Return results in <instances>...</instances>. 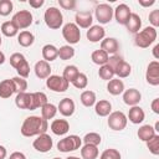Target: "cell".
<instances>
[{"label": "cell", "mask_w": 159, "mask_h": 159, "mask_svg": "<svg viewBox=\"0 0 159 159\" xmlns=\"http://www.w3.org/2000/svg\"><path fill=\"white\" fill-rule=\"evenodd\" d=\"M48 128L47 120L39 116L27 117L21 125V134L24 137H35L46 133Z\"/></svg>", "instance_id": "6da1fadb"}, {"label": "cell", "mask_w": 159, "mask_h": 159, "mask_svg": "<svg viewBox=\"0 0 159 159\" xmlns=\"http://www.w3.org/2000/svg\"><path fill=\"white\" fill-rule=\"evenodd\" d=\"M35 75L37 78L40 80H45L47 77L51 76V66L48 62L41 60V61H37L36 65H35Z\"/></svg>", "instance_id": "ffe728a7"}, {"label": "cell", "mask_w": 159, "mask_h": 159, "mask_svg": "<svg viewBox=\"0 0 159 159\" xmlns=\"http://www.w3.org/2000/svg\"><path fill=\"white\" fill-rule=\"evenodd\" d=\"M72 84H73L76 88H78V89H83V88H86L87 84H88V78H87V76H86L84 73L80 72V73L77 75V77L72 81Z\"/></svg>", "instance_id": "60d3db41"}, {"label": "cell", "mask_w": 159, "mask_h": 159, "mask_svg": "<svg viewBox=\"0 0 159 159\" xmlns=\"http://www.w3.org/2000/svg\"><path fill=\"white\" fill-rule=\"evenodd\" d=\"M11 81H12L14 89H15V92H16V93L26 92V89H27V82H26V80H25V78L16 76V77H12V78H11Z\"/></svg>", "instance_id": "74e56055"}, {"label": "cell", "mask_w": 159, "mask_h": 159, "mask_svg": "<svg viewBox=\"0 0 159 159\" xmlns=\"http://www.w3.org/2000/svg\"><path fill=\"white\" fill-rule=\"evenodd\" d=\"M158 50H159V45H155L154 48H153V55L155 58H159V55H158Z\"/></svg>", "instance_id": "11a10c76"}, {"label": "cell", "mask_w": 159, "mask_h": 159, "mask_svg": "<svg viewBox=\"0 0 159 159\" xmlns=\"http://www.w3.org/2000/svg\"><path fill=\"white\" fill-rule=\"evenodd\" d=\"M9 159H26V157H25V154L21 153V152H14V153L10 154Z\"/></svg>", "instance_id": "816d5d0a"}, {"label": "cell", "mask_w": 159, "mask_h": 159, "mask_svg": "<svg viewBox=\"0 0 159 159\" xmlns=\"http://www.w3.org/2000/svg\"><path fill=\"white\" fill-rule=\"evenodd\" d=\"M56 113H57V107L55 104H52V103L47 102L45 106L41 107V117L43 119H46V120L52 119L56 116Z\"/></svg>", "instance_id": "4dcf8cb0"}, {"label": "cell", "mask_w": 159, "mask_h": 159, "mask_svg": "<svg viewBox=\"0 0 159 159\" xmlns=\"http://www.w3.org/2000/svg\"><path fill=\"white\" fill-rule=\"evenodd\" d=\"M58 56V48L51 43H47L42 47V57H43V61L46 62H51V61H55L56 57Z\"/></svg>", "instance_id": "484cf974"}, {"label": "cell", "mask_w": 159, "mask_h": 159, "mask_svg": "<svg viewBox=\"0 0 159 159\" xmlns=\"http://www.w3.org/2000/svg\"><path fill=\"white\" fill-rule=\"evenodd\" d=\"M145 143H147V147L152 154H154V155L159 154V135L158 134H155L153 138H150Z\"/></svg>", "instance_id": "b9f144b4"}, {"label": "cell", "mask_w": 159, "mask_h": 159, "mask_svg": "<svg viewBox=\"0 0 159 159\" xmlns=\"http://www.w3.org/2000/svg\"><path fill=\"white\" fill-rule=\"evenodd\" d=\"M7 155V152H6V148L4 145H0V159H5Z\"/></svg>", "instance_id": "db71d44e"}, {"label": "cell", "mask_w": 159, "mask_h": 159, "mask_svg": "<svg viewBox=\"0 0 159 159\" xmlns=\"http://www.w3.org/2000/svg\"><path fill=\"white\" fill-rule=\"evenodd\" d=\"M78 73H80V71H78L77 66H75V65H70V66H66V67H65L62 77H63L68 83H70V82L72 83V81L77 77Z\"/></svg>", "instance_id": "e575fe53"}, {"label": "cell", "mask_w": 159, "mask_h": 159, "mask_svg": "<svg viewBox=\"0 0 159 159\" xmlns=\"http://www.w3.org/2000/svg\"><path fill=\"white\" fill-rule=\"evenodd\" d=\"M80 99L84 107H92L96 104V93L93 91H83Z\"/></svg>", "instance_id": "d6a6232c"}, {"label": "cell", "mask_w": 159, "mask_h": 159, "mask_svg": "<svg viewBox=\"0 0 159 159\" xmlns=\"http://www.w3.org/2000/svg\"><path fill=\"white\" fill-rule=\"evenodd\" d=\"M140 99H142V94L135 88H129V89L124 91V93H123V102L130 107L137 106L140 102Z\"/></svg>", "instance_id": "e0dca14e"}, {"label": "cell", "mask_w": 159, "mask_h": 159, "mask_svg": "<svg viewBox=\"0 0 159 159\" xmlns=\"http://www.w3.org/2000/svg\"><path fill=\"white\" fill-rule=\"evenodd\" d=\"M51 130L56 135H65L70 130V123L66 119H55L51 123Z\"/></svg>", "instance_id": "44dd1931"}, {"label": "cell", "mask_w": 159, "mask_h": 159, "mask_svg": "<svg viewBox=\"0 0 159 159\" xmlns=\"http://www.w3.org/2000/svg\"><path fill=\"white\" fill-rule=\"evenodd\" d=\"M32 145H34V148H35L37 152H40V153H47V152H50V150L52 149L53 142H52V138H51L48 134L43 133V134L37 135V138L34 140Z\"/></svg>", "instance_id": "8fae6325"}, {"label": "cell", "mask_w": 159, "mask_h": 159, "mask_svg": "<svg viewBox=\"0 0 159 159\" xmlns=\"http://www.w3.org/2000/svg\"><path fill=\"white\" fill-rule=\"evenodd\" d=\"M104 35H106V30L102 26H99V25H92L87 30V34H86L87 39L91 42H99V41H102Z\"/></svg>", "instance_id": "ac0fdd59"}, {"label": "cell", "mask_w": 159, "mask_h": 159, "mask_svg": "<svg viewBox=\"0 0 159 159\" xmlns=\"http://www.w3.org/2000/svg\"><path fill=\"white\" fill-rule=\"evenodd\" d=\"M75 20H76V25H77L78 27H82V29H89V27L92 26V21H93L92 12L88 11V10L78 11V12H76Z\"/></svg>", "instance_id": "9a60e30c"}, {"label": "cell", "mask_w": 159, "mask_h": 159, "mask_svg": "<svg viewBox=\"0 0 159 159\" xmlns=\"http://www.w3.org/2000/svg\"><path fill=\"white\" fill-rule=\"evenodd\" d=\"M81 155H82V159H97V157H98V148L96 145L84 144L81 148Z\"/></svg>", "instance_id": "f546056e"}, {"label": "cell", "mask_w": 159, "mask_h": 159, "mask_svg": "<svg viewBox=\"0 0 159 159\" xmlns=\"http://www.w3.org/2000/svg\"><path fill=\"white\" fill-rule=\"evenodd\" d=\"M83 143L84 144H89V145H98L101 144V135L98 133H94V132H91V133H87L84 137H83Z\"/></svg>", "instance_id": "ab89813d"}, {"label": "cell", "mask_w": 159, "mask_h": 159, "mask_svg": "<svg viewBox=\"0 0 159 159\" xmlns=\"http://www.w3.org/2000/svg\"><path fill=\"white\" fill-rule=\"evenodd\" d=\"M144 118H145V113L139 106H133L129 109V113H128V117H127V119H129L133 124L142 123L144 120Z\"/></svg>", "instance_id": "7402d4cb"}, {"label": "cell", "mask_w": 159, "mask_h": 159, "mask_svg": "<svg viewBox=\"0 0 159 159\" xmlns=\"http://www.w3.org/2000/svg\"><path fill=\"white\" fill-rule=\"evenodd\" d=\"M43 20H45V24L52 29V30H57L62 26V22H63V16H62V12L60 11V9L55 7V6H51L48 7L46 11H45V15H43Z\"/></svg>", "instance_id": "277c9868"}, {"label": "cell", "mask_w": 159, "mask_h": 159, "mask_svg": "<svg viewBox=\"0 0 159 159\" xmlns=\"http://www.w3.org/2000/svg\"><path fill=\"white\" fill-rule=\"evenodd\" d=\"M94 111L99 117H107L109 116V113L112 112V104L107 99H101L98 102H96L94 104Z\"/></svg>", "instance_id": "cb8c5ba5"}, {"label": "cell", "mask_w": 159, "mask_h": 159, "mask_svg": "<svg viewBox=\"0 0 159 159\" xmlns=\"http://www.w3.org/2000/svg\"><path fill=\"white\" fill-rule=\"evenodd\" d=\"M91 58H92V62H93V63L99 65V66H103V65H106V63L108 62L109 56H108L104 51H102V50H96V51L92 52Z\"/></svg>", "instance_id": "1f68e13d"}, {"label": "cell", "mask_w": 159, "mask_h": 159, "mask_svg": "<svg viewBox=\"0 0 159 159\" xmlns=\"http://www.w3.org/2000/svg\"><path fill=\"white\" fill-rule=\"evenodd\" d=\"M98 76H99L102 80H104V81H111V80L114 77V71H113V68H112L108 63H106V65H103V66L99 67V70H98Z\"/></svg>", "instance_id": "8d00e7d4"}, {"label": "cell", "mask_w": 159, "mask_h": 159, "mask_svg": "<svg viewBox=\"0 0 159 159\" xmlns=\"http://www.w3.org/2000/svg\"><path fill=\"white\" fill-rule=\"evenodd\" d=\"M101 50L104 51L108 56L109 55H116L117 51L119 50V43H118L117 39L107 37V39H103L101 41Z\"/></svg>", "instance_id": "2e32d148"}, {"label": "cell", "mask_w": 159, "mask_h": 159, "mask_svg": "<svg viewBox=\"0 0 159 159\" xmlns=\"http://www.w3.org/2000/svg\"><path fill=\"white\" fill-rule=\"evenodd\" d=\"M53 159H62V158H53Z\"/></svg>", "instance_id": "94428289"}, {"label": "cell", "mask_w": 159, "mask_h": 159, "mask_svg": "<svg viewBox=\"0 0 159 159\" xmlns=\"http://www.w3.org/2000/svg\"><path fill=\"white\" fill-rule=\"evenodd\" d=\"M62 36L68 43L75 45L81 40V30L76 24L68 22L62 27Z\"/></svg>", "instance_id": "8992f818"}, {"label": "cell", "mask_w": 159, "mask_h": 159, "mask_svg": "<svg viewBox=\"0 0 159 159\" xmlns=\"http://www.w3.org/2000/svg\"><path fill=\"white\" fill-rule=\"evenodd\" d=\"M152 111L155 114H159V98H154L152 102Z\"/></svg>", "instance_id": "f907efd6"}, {"label": "cell", "mask_w": 159, "mask_h": 159, "mask_svg": "<svg viewBox=\"0 0 159 159\" xmlns=\"http://www.w3.org/2000/svg\"><path fill=\"white\" fill-rule=\"evenodd\" d=\"M68 82L58 75H51L50 77L46 78V86L48 89L53 91V92H65L68 89Z\"/></svg>", "instance_id": "ba28073f"}, {"label": "cell", "mask_w": 159, "mask_h": 159, "mask_svg": "<svg viewBox=\"0 0 159 159\" xmlns=\"http://www.w3.org/2000/svg\"><path fill=\"white\" fill-rule=\"evenodd\" d=\"M24 60H25V56H24L22 53L15 52V53H12V55L10 56V65H11L14 68H16Z\"/></svg>", "instance_id": "bcb514c9"}, {"label": "cell", "mask_w": 159, "mask_h": 159, "mask_svg": "<svg viewBox=\"0 0 159 159\" xmlns=\"http://www.w3.org/2000/svg\"><path fill=\"white\" fill-rule=\"evenodd\" d=\"M99 159H120V153L117 150V149H113V148H109V149H106Z\"/></svg>", "instance_id": "f6af8a7d"}, {"label": "cell", "mask_w": 159, "mask_h": 159, "mask_svg": "<svg viewBox=\"0 0 159 159\" xmlns=\"http://www.w3.org/2000/svg\"><path fill=\"white\" fill-rule=\"evenodd\" d=\"M12 1L11 0H0V15L7 16L12 11Z\"/></svg>", "instance_id": "ee69618b"}, {"label": "cell", "mask_w": 159, "mask_h": 159, "mask_svg": "<svg viewBox=\"0 0 159 159\" xmlns=\"http://www.w3.org/2000/svg\"><path fill=\"white\" fill-rule=\"evenodd\" d=\"M66 159H80L78 157H73V155H71V157H68V158H66Z\"/></svg>", "instance_id": "680465c9"}, {"label": "cell", "mask_w": 159, "mask_h": 159, "mask_svg": "<svg viewBox=\"0 0 159 159\" xmlns=\"http://www.w3.org/2000/svg\"><path fill=\"white\" fill-rule=\"evenodd\" d=\"M130 9L127 4H119L114 10H113V16L116 17L117 22L120 25H125L129 16H130Z\"/></svg>", "instance_id": "4fadbf2b"}, {"label": "cell", "mask_w": 159, "mask_h": 159, "mask_svg": "<svg viewBox=\"0 0 159 159\" xmlns=\"http://www.w3.org/2000/svg\"><path fill=\"white\" fill-rule=\"evenodd\" d=\"M16 72H17V75H19V77H22V78H27L29 77V75H30V65H29V62H27V60L25 58L16 68Z\"/></svg>", "instance_id": "7bdbcfd3"}, {"label": "cell", "mask_w": 159, "mask_h": 159, "mask_svg": "<svg viewBox=\"0 0 159 159\" xmlns=\"http://www.w3.org/2000/svg\"><path fill=\"white\" fill-rule=\"evenodd\" d=\"M155 4V0H150V1H144V0H139V5L144 6V7H149L152 5Z\"/></svg>", "instance_id": "f5cc1de1"}, {"label": "cell", "mask_w": 159, "mask_h": 159, "mask_svg": "<svg viewBox=\"0 0 159 159\" xmlns=\"http://www.w3.org/2000/svg\"><path fill=\"white\" fill-rule=\"evenodd\" d=\"M107 91L112 96H118V94L123 93L124 92V83H123V81L119 80V78H112L111 81H108Z\"/></svg>", "instance_id": "603a6c76"}, {"label": "cell", "mask_w": 159, "mask_h": 159, "mask_svg": "<svg viewBox=\"0 0 159 159\" xmlns=\"http://www.w3.org/2000/svg\"><path fill=\"white\" fill-rule=\"evenodd\" d=\"M75 56V48L71 47L70 45H65L58 48V57L63 61H67Z\"/></svg>", "instance_id": "f35d334b"}, {"label": "cell", "mask_w": 159, "mask_h": 159, "mask_svg": "<svg viewBox=\"0 0 159 159\" xmlns=\"http://www.w3.org/2000/svg\"><path fill=\"white\" fill-rule=\"evenodd\" d=\"M94 14H96V19L98 20V22L104 25V24H108L112 20V17H113V9L108 4H99V5L96 6Z\"/></svg>", "instance_id": "30bf717a"}, {"label": "cell", "mask_w": 159, "mask_h": 159, "mask_svg": "<svg viewBox=\"0 0 159 159\" xmlns=\"http://www.w3.org/2000/svg\"><path fill=\"white\" fill-rule=\"evenodd\" d=\"M138 137H139V139L140 140H143V142H148L150 138H153L157 133H155V130H154V128L152 127V125H149V124H144V125H142L139 129H138Z\"/></svg>", "instance_id": "83f0119b"}, {"label": "cell", "mask_w": 159, "mask_h": 159, "mask_svg": "<svg viewBox=\"0 0 159 159\" xmlns=\"http://www.w3.org/2000/svg\"><path fill=\"white\" fill-rule=\"evenodd\" d=\"M157 40V30L153 26H148L145 29H143L142 31L135 34L134 37V43L138 47L142 48H147L149 47L154 41Z\"/></svg>", "instance_id": "3957f363"}, {"label": "cell", "mask_w": 159, "mask_h": 159, "mask_svg": "<svg viewBox=\"0 0 159 159\" xmlns=\"http://www.w3.org/2000/svg\"><path fill=\"white\" fill-rule=\"evenodd\" d=\"M14 25L17 27V30H22V29H27L31 24H32V14L29 10H20L17 11L14 16L12 20Z\"/></svg>", "instance_id": "9c48e42d"}, {"label": "cell", "mask_w": 159, "mask_h": 159, "mask_svg": "<svg viewBox=\"0 0 159 159\" xmlns=\"http://www.w3.org/2000/svg\"><path fill=\"white\" fill-rule=\"evenodd\" d=\"M149 22L153 25L154 29L159 26V10H153L149 14Z\"/></svg>", "instance_id": "c3c4849f"}, {"label": "cell", "mask_w": 159, "mask_h": 159, "mask_svg": "<svg viewBox=\"0 0 159 159\" xmlns=\"http://www.w3.org/2000/svg\"><path fill=\"white\" fill-rule=\"evenodd\" d=\"M4 62H5V55H4V52L0 51V65H2Z\"/></svg>", "instance_id": "9f6ffc18"}, {"label": "cell", "mask_w": 159, "mask_h": 159, "mask_svg": "<svg viewBox=\"0 0 159 159\" xmlns=\"http://www.w3.org/2000/svg\"><path fill=\"white\" fill-rule=\"evenodd\" d=\"M29 4H30V6H32L34 9H39V7H41V6L45 4V1H43V0H30Z\"/></svg>", "instance_id": "681fc988"}, {"label": "cell", "mask_w": 159, "mask_h": 159, "mask_svg": "<svg viewBox=\"0 0 159 159\" xmlns=\"http://www.w3.org/2000/svg\"><path fill=\"white\" fill-rule=\"evenodd\" d=\"M58 4L65 10H73L76 7V0H58Z\"/></svg>", "instance_id": "7dc6e473"}, {"label": "cell", "mask_w": 159, "mask_h": 159, "mask_svg": "<svg viewBox=\"0 0 159 159\" xmlns=\"http://www.w3.org/2000/svg\"><path fill=\"white\" fill-rule=\"evenodd\" d=\"M127 116L120 112V111H116V112H111L109 117H108V127L112 130H123L127 127Z\"/></svg>", "instance_id": "52a82bcc"}, {"label": "cell", "mask_w": 159, "mask_h": 159, "mask_svg": "<svg viewBox=\"0 0 159 159\" xmlns=\"http://www.w3.org/2000/svg\"><path fill=\"white\" fill-rule=\"evenodd\" d=\"M75 108H76V106H75L73 99L67 97V98H63V99L60 101L57 111H60V113L63 117H71L75 113Z\"/></svg>", "instance_id": "d6986e66"}, {"label": "cell", "mask_w": 159, "mask_h": 159, "mask_svg": "<svg viewBox=\"0 0 159 159\" xmlns=\"http://www.w3.org/2000/svg\"><path fill=\"white\" fill-rule=\"evenodd\" d=\"M34 41H35V36H34V34L32 32H30V31H21L20 34H19V36H17V42H19V45L20 46H22V47H29V46H31L32 43H34Z\"/></svg>", "instance_id": "f1b7e54d"}, {"label": "cell", "mask_w": 159, "mask_h": 159, "mask_svg": "<svg viewBox=\"0 0 159 159\" xmlns=\"http://www.w3.org/2000/svg\"><path fill=\"white\" fill-rule=\"evenodd\" d=\"M125 26H127V30L129 32H132V34L139 32L140 26H142V20H140L139 15L132 12L130 16H129V19H128V21H127V24H125Z\"/></svg>", "instance_id": "d4e9b609"}, {"label": "cell", "mask_w": 159, "mask_h": 159, "mask_svg": "<svg viewBox=\"0 0 159 159\" xmlns=\"http://www.w3.org/2000/svg\"><path fill=\"white\" fill-rule=\"evenodd\" d=\"M154 130H155V133H157V132H159V122H157V123H155V127H154Z\"/></svg>", "instance_id": "6f0895ef"}, {"label": "cell", "mask_w": 159, "mask_h": 159, "mask_svg": "<svg viewBox=\"0 0 159 159\" xmlns=\"http://www.w3.org/2000/svg\"><path fill=\"white\" fill-rule=\"evenodd\" d=\"M15 104L20 109H30V111H34L32 93H27V92L17 93V96L15 98Z\"/></svg>", "instance_id": "5bb4252c"}, {"label": "cell", "mask_w": 159, "mask_h": 159, "mask_svg": "<svg viewBox=\"0 0 159 159\" xmlns=\"http://www.w3.org/2000/svg\"><path fill=\"white\" fill-rule=\"evenodd\" d=\"M81 144H82V139L78 135L72 134V135H68V137H65V138L60 139L58 143H57V149L62 153L73 152V150L80 149Z\"/></svg>", "instance_id": "5b68a950"}, {"label": "cell", "mask_w": 159, "mask_h": 159, "mask_svg": "<svg viewBox=\"0 0 159 159\" xmlns=\"http://www.w3.org/2000/svg\"><path fill=\"white\" fill-rule=\"evenodd\" d=\"M1 32L2 35H5L6 37H14L17 35L19 30L17 27L14 25L12 21H5L2 25H1Z\"/></svg>", "instance_id": "836d02e7"}, {"label": "cell", "mask_w": 159, "mask_h": 159, "mask_svg": "<svg viewBox=\"0 0 159 159\" xmlns=\"http://www.w3.org/2000/svg\"><path fill=\"white\" fill-rule=\"evenodd\" d=\"M1 42H2V40H1V36H0V46H1Z\"/></svg>", "instance_id": "91938a15"}, {"label": "cell", "mask_w": 159, "mask_h": 159, "mask_svg": "<svg viewBox=\"0 0 159 159\" xmlns=\"http://www.w3.org/2000/svg\"><path fill=\"white\" fill-rule=\"evenodd\" d=\"M15 93L14 84L11 80H4L0 82V97L1 98H9Z\"/></svg>", "instance_id": "4316f807"}, {"label": "cell", "mask_w": 159, "mask_h": 159, "mask_svg": "<svg viewBox=\"0 0 159 159\" xmlns=\"http://www.w3.org/2000/svg\"><path fill=\"white\" fill-rule=\"evenodd\" d=\"M145 80L152 86L159 84V62L158 61H152L148 65L147 72H145Z\"/></svg>", "instance_id": "7c38bea8"}, {"label": "cell", "mask_w": 159, "mask_h": 159, "mask_svg": "<svg viewBox=\"0 0 159 159\" xmlns=\"http://www.w3.org/2000/svg\"><path fill=\"white\" fill-rule=\"evenodd\" d=\"M47 103V96L43 92H34L32 93V106L34 109L41 108Z\"/></svg>", "instance_id": "d590c367"}, {"label": "cell", "mask_w": 159, "mask_h": 159, "mask_svg": "<svg viewBox=\"0 0 159 159\" xmlns=\"http://www.w3.org/2000/svg\"><path fill=\"white\" fill-rule=\"evenodd\" d=\"M114 71V75L118 76V78H125L130 75L132 72V67L128 62H125L119 55H113L108 58L107 62Z\"/></svg>", "instance_id": "7a4b0ae2"}]
</instances>
